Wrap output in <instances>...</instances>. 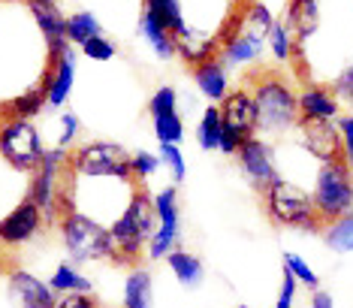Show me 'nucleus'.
I'll use <instances>...</instances> for the list:
<instances>
[{
    "mask_svg": "<svg viewBox=\"0 0 353 308\" xmlns=\"http://www.w3.org/2000/svg\"><path fill=\"white\" fill-rule=\"evenodd\" d=\"M242 85L251 91L256 106V131L266 139L278 142L296 133L299 127V85L287 70L278 67H260L245 70Z\"/></svg>",
    "mask_w": 353,
    "mask_h": 308,
    "instance_id": "1",
    "label": "nucleus"
},
{
    "mask_svg": "<svg viewBox=\"0 0 353 308\" xmlns=\"http://www.w3.org/2000/svg\"><path fill=\"white\" fill-rule=\"evenodd\" d=\"M157 230V212H154V200H151L148 188L142 184L136 191L133 202L127 206V212L109 227V239H112V263L118 266H136L145 254L151 236Z\"/></svg>",
    "mask_w": 353,
    "mask_h": 308,
    "instance_id": "2",
    "label": "nucleus"
},
{
    "mask_svg": "<svg viewBox=\"0 0 353 308\" xmlns=\"http://www.w3.org/2000/svg\"><path fill=\"white\" fill-rule=\"evenodd\" d=\"M263 209H266L269 221L281 230H296V233H323V221L317 218V209L311 202V191L302 188L299 182L281 175L260 193Z\"/></svg>",
    "mask_w": 353,
    "mask_h": 308,
    "instance_id": "3",
    "label": "nucleus"
},
{
    "mask_svg": "<svg viewBox=\"0 0 353 308\" xmlns=\"http://www.w3.org/2000/svg\"><path fill=\"white\" fill-rule=\"evenodd\" d=\"M308 191L323 227L344 215H353V169L344 160L320 164Z\"/></svg>",
    "mask_w": 353,
    "mask_h": 308,
    "instance_id": "4",
    "label": "nucleus"
},
{
    "mask_svg": "<svg viewBox=\"0 0 353 308\" xmlns=\"http://www.w3.org/2000/svg\"><path fill=\"white\" fill-rule=\"evenodd\" d=\"M58 233H61L63 251L70 254L73 266L112 260L109 230H106V227H100V224H94V221H88L85 215L67 212L61 218V224H58Z\"/></svg>",
    "mask_w": 353,
    "mask_h": 308,
    "instance_id": "5",
    "label": "nucleus"
},
{
    "mask_svg": "<svg viewBox=\"0 0 353 308\" xmlns=\"http://www.w3.org/2000/svg\"><path fill=\"white\" fill-rule=\"evenodd\" d=\"M43 154H46V142L34 121L0 115V157L6 164L12 169H19V173L30 175L39 166Z\"/></svg>",
    "mask_w": 353,
    "mask_h": 308,
    "instance_id": "6",
    "label": "nucleus"
},
{
    "mask_svg": "<svg viewBox=\"0 0 353 308\" xmlns=\"http://www.w3.org/2000/svg\"><path fill=\"white\" fill-rule=\"evenodd\" d=\"M221 109V121H223V136H221V154L227 157H236V151L251 139V136H260L256 131V106L254 97L245 85H236L232 91L218 103Z\"/></svg>",
    "mask_w": 353,
    "mask_h": 308,
    "instance_id": "7",
    "label": "nucleus"
},
{
    "mask_svg": "<svg viewBox=\"0 0 353 308\" xmlns=\"http://www.w3.org/2000/svg\"><path fill=\"white\" fill-rule=\"evenodd\" d=\"M154 200V212H157V230L151 236L145 257L151 263L166 260L181 242V202H179V188L166 184L157 193H151Z\"/></svg>",
    "mask_w": 353,
    "mask_h": 308,
    "instance_id": "8",
    "label": "nucleus"
},
{
    "mask_svg": "<svg viewBox=\"0 0 353 308\" xmlns=\"http://www.w3.org/2000/svg\"><path fill=\"white\" fill-rule=\"evenodd\" d=\"M236 166L245 175L256 193H263L275 178H281V164H278V145L266 139V136H251L242 148L236 151Z\"/></svg>",
    "mask_w": 353,
    "mask_h": 308,
    "instance_id": "9",
    "label": "nucleus"
},
{
    "mask_svg": "<svg viewBox=\"0 0 353 308\" xmlns=\"http://www.w3.org/2000/svg\"><path fill=\"white\" fill-rule=\"evenodd\" d=\"M130 157L133 154L118 142H88L82 148H76L70 154V166L82 175H124L133 178L130 169Z\"/></svg>",
    "mask_w": 353,
    "mask_h": 308,
    "instance_id": "10",
    "label": "nucleus"
},
{
    "mask_svg": "<svg viewBox=\"0 0 353 308\" xmlns=\"http://www.w3.org/2000/svg\"><path fill=\"white\" fill-rule=\"evenodd\" d=\"M293 142L314 157L317 164H329V160H344L341 136L335 121H314V124H299L293 133Z\"/></svg>",
    "mask_w": 353,
    "mask_h": 308,
    "instance_id": "11",
    "label": "nucleus"
},
{
    "mask_svg": "<svg viewBox=\"0 0 353 308\" xmlns=\"http://www.w3.org/2000/svg\"><path fill=\"white\" fill-rule=\"evenodd\" d=\"M296 100H299V124H314V121H339L341 118V103L339 97H335L332 85L329 82H305L299 85V94H296Z\"/></svg>",
    "mask_w": 353,
    "mask_h": 308,
    "instance_id": "12",
    "label": "nucleus"
},
{
    "mask_svg": "<svg viewBox=\"0 0 353 308\" xmlns=\"http://www.w3.org/2000/svg\"><path fill=\"white\" fill-rule=\"evenodd\" d=\"M43 227L46 224H43V212H39V206L30 197H25L10 215L0 218V245L3 248H19V245H25V242L34 239Z\"/></svg>",
    "mask_w": 353,
    "mask_h": 308,
    "instance_id": "13",
    "label": "nucleus"
},
{
    "mask_svg": "<svg viewBox=\"0 0 353 308\" xmlns=\"http://www.w3.org/2000/svg\"><path fill=\"white\" fill-rule=\"evenodd\" d=\"M281 15L293 28L296 43H299V55L323 30V0H287Z\"/></svg>",
    "mask_w": 353,
    "mask_h": 308,
    "instance_id": "14",
    "label": "nucleus"
},
{
    "mask_svg": "<svg viewBox=\"0 0 353 308\" xmlns=\"http://www.w3.org/2000/svg\"><path fill=\"white\" fill-rule=\"evenodd\" d=\"M76 73H79V61H76V52L73 46H67L63 52L54 58V67H52V79L46 85V109H63L73 94V85H76Z\"/></svg>",
    "mask_w": 353,
    "mask_h": 308,
    "instance_id": "15",
    "label": "nucleus"
},
{
    "mask_svg": "<svg viewBox=\"0 0 353 308\" xmlns=\"http://www.w3.org/2000/svg\"><path fill=\"white\" fill-rule=\"evenodd\" d=\"M190 76H194V85H196V94L203 97L205 103H218L232 91V82H230V70L221 58H208L196 67H190Z\"/></svg>",
    "mask_w": 353,
    "mask_h": 308,
    "instance_id": "16",
    "label": "nucleus"
},
{
    "mask_svg": "<svg viewBox=\"0 0 353 308\" xmlns=\"http://www.w3.org/2000/svg\"><path fill=\"white\" fill-rule=\"evenodd\" d=\"M10 285H12V293L19 299V308H54L58 305V293L39 281L34 272H25L19 266L10 269Z\"/></svg>",
    "mask_w": 353,
    "mask_h": 308,
    "instance_id": "17",
    "label": "nucleus"
},
{
    "mask_svg": "<svg viewBox=\"0 0 353 308\" xmlns=\"http://www.w3.org/2000/svg\"><path fill=\"white\" fill-rule=\"evenodd\" d=\"M139 37L151 46L154 58H160V61H175L179 58V46H175L172 30H166L148 10L139 12Z\"/></svg>",
    "mask_w": 353,
    "mask_h": 308,
    "instance_id": "18",
    "label": "nucleus"
},
{
    "mask_svg": "<svg viewBox=\"0 0 353 308\" xmlns=\"http://www.w3.org/2000/svg\"><path fill=\"white\" fill-rule=\"evenodd\" d=\"M175 46H179V61H184L188 67H196V64H203L208 58H218L221 52V39L212 34H203V30H188V34L175 39Z\"/></svg>",
    "mask_w": 353,
    "mask_h": 308,
    "instance_id": "19",
    "label": "nucleus"
},
{
    "mask_svg": "<svg viewBox=\"0 0 353 308\" xmlns=\"http://www.w3.org/2000/svg\"><path fill=\"white\" fill-rule=\"evenodd\" d=\"M121 308H154V278L145 266H133L127 272Z\"/></svg>",
    "mask_w": 353,
    "mask_h": 308,
    "instance_id": "20",
    "label": "nucleus"
},
{
    "mask_svg": "<svg viewBox=\"0 0 353 308\" xmlns=\"http://www.w3.org/2000/svg\"><path fill=\"white\" fill-rule=\"evenodd\" d=\"M266 55L272 61L278 64V67H290L296 61V55H299V43H296V34L293 28L284 21V15H278L275 28L269 30V39H266Z\"/></svg>",
    "mask_w": 353,
    "mask_h": 308,
    "instance_id": "21",
    "label": "nucleus"
},
{
    "mask_svg": "<svg viewBox=\"0 0 353 308\" xmlns=\"http://www.w3.org/2000/svg\"><path fill=\"white\" fill-rule=\"evenodd\" d=\"M163 263L170 266L172 278L179 281L184 290H196L205 281V266H203V260H199L196 254H190V251H184V248H175Z\"/></svg>",
    "mask_w": 353,
    "mask_h": 308,
    "instance_id": "22",
    "label": "nucleus"
},
{
    "mask_svg": "<svg viewBox=\"0 0 353 308\" xmlns=\"http://www.w3.org/2000/svg\"><path fill=\"white\" fill-rule=\"evenodd\" d=\"M46 285H49L58 296H63V293H94V281L79 272V266H73V263H58Z\"/></svg>",
    "mask_w": 353,
    "mask_h": 308,
    "instance_id": "23",
    "label": "nucleus"
},
{
    "mask_svg": "<svg viewBox=\"0 0 353 308\" xmlns=\"http://www.w3.org/2000/svg\"><path fill=\"white\" fill-rule=\"evenodd\" d=\"M142 10H148L166 30H172L175 39H179L181 34H188V21H184L181 0H142Z\"/></svg>",
    "mask_w": 353,
    "mask_h": 308,
    "instance_id": "24",
    "label": "nucleus"
},
{
    "mask_svg": "<svg viewBox=\"0 0 353 308\" xmlns=\"http://www.w3.org/2000/svg\"><path fill=\"white\" fill-rule=\"evenodd\" d=\"M43 109H46V88H30V91L12 97L10 103H3V106H0V115L3 118L34 121Z\"/></svg>",
    "mask_w": 353,
    "mask_h": 308,
    "instance_id": "25",
    "label": "nucleus"
},
{
    "mask_svg": "<svg viewBox=\"0 0 353 308\" xmlns=\"http://www.w3.org/2000/svg\"><path fill=\"white\" fill-rule=\"evenodd\" d=\"M221 136H223V121H221V109L214 103L199 112L196 121V142L203 151H218L221 148Z\"/></svg>",
    "mask_w": 353,
    "mask_h": 308,
    "instance_id": "26",
    "label": "nucleus"
},
{
    "mask_svg": "<svg viewBox=\"0 0 353 308\" xmlns=\"http://www.w3.org/2000/svg\"><path fill=\"white\" fill-rule=\"evenodd\" d=\"M320 239H323V245L332 251V254H341V257L353 254V215L329 221L323 227V233H320Z\"/></svg>",
    "mask_w": 353,
    "mask_h": 308,
    "instance_id": "27",
    "label": "nucleus"
},
{
    "mask_svg": "<svg viewBox=\"0 0 353 308\" xmlns=\"http://www.w3.org/2000/svg\"><path fill=\"white\" fill-rule=\"evenodd\" d=\"M100 34H103V24H100V19L94 12L79 10L73 15H67V43L70 46L82 48L88 39H94V37H100Z\"/></svg>",
    "mask_w": 353,
    "mask_h": 308,
    "instance_id": "28",
    "label": "nucleus"
},
{
    "mask_svg": "<svg viewBox=\"0 0 353 308\" xmlns=\"http://www.w3.org/2000/svg\"><path fill=\"white\" fill-rule=\"evenodd\" d=\"M151 131H154L160 145H179L184 139V133H188L184 118H181V109L157 112V115H151Z\"/></svg>",
    "mask_w": 353,
    "mask_h": 308,
    "instance_id": "29",
    "label": "nucleus"
},
{
    "mask_svg": "<svg viewBox=\"0 0 353 308\" xmlns=\"http://www.w3.org/2000/svg\"><path fill=\"white\" fill-rule=\"evenodd\" d=\"M79 133H82V121H79L76 112H58V115L52 118V142H49V148L73 151Z\"/></svg>",
    "mask_w": 353,
    "mask_h": 308,
    "instance_id": "30",
    "label": "nucleus"
},
{
    "mask_svg": "<svg viewBox=\"0 0 353 308\" xmlns=\"http://www.w3.org/2000/svg\"><path fill=\"white\" fill-rule=\"evenodd\" d=\"M284 272L293 275V281L305 290H317L320 287V275L311 269V263L305 260L302 254H296V251H284Z\"/></svg>",
    "mask_w": 353,
    "mask_h": 308,
    "instance_id": "31",
    "label": "nucleus"
},
{
    "mask_svg": "<svg viewBox=\"0 0 353 308\" xmlns=\"http://www.w3.org/2000/svg\"><path fill=\"white\" fill-rule=\"evenodd\" d=\"M157 157H160V164H163L166 173H170L172 184L179 188L184 178H188V160H184L181 145H160V148H157Z\"/></svg>",
    "mask_w": 353,
    "mask_h": 308,
    "instance_id": "32",
    "label": "nucleus"
},
{
    "mask_svg": "<svg viewBox=\"0 0 353 308\" xmlns=\"http://www.w3.org/2000/svg\"><path fill=\"white\" fill-rule=\"evenodd\" d=\"M130 169H133V178L139 184H148V178H154L160 169H163V164H160V157L154 151H136L130 157Z\"/></svg>",
    "mask_w": 353,
    "mask_h": 308,
    "instance_id": "33",
    "label": "nucleus"
},
{
    "mask_svg": "<svg viewBox=\"0 0 353 308\" xmlns=\"http://www.w3.org/2000/svg\"><path fill=\"white\" fill-rule=\"evenodd\" d=\"M329 85H332L335 97H339L341 109L353 112V61L344 64V67L339 70V76H332V82H329Z\"/></svg>",
    "mask_w": 353,
    "mask_h": 308,
    "instance_id": "34",
    "label": "nucleus"
},
{
    "mask_svg": "<svg viewBox=\"0 0 353 308\" xmlns=\"http://www.w3.org/2000/svg\"><path fill=\"white\" fill-rule=\"evenodd\" d=\"M172 109H181V97L172 85H160L148 100V115H157V112H172Z\"/></svg>",
    "mask_w": 353,
    "mask_h": 308,
    "instance_id": "35",
    "label": "nucleus"
},
{
    "mask_svg": "<svg viewBox=\"0 0 353 308\" xmlns=\"http://www.w3.org/2000/svg\"><path fill=\"white\" fill-rule=\"evenodd\" d=\"M82 55L85 58H91V61H100V64H106V61H112L118 55V46L112 43L109 37H94V39H88V43L82 46Z\"/></svg>",
    "mask_w": 353,
    "mask_h": 308,
    "instance_id": "36",
    "label": "nucleus"
},
{
    "mask_svg": "<svg viewBox=\"0 0 353 308\" xmlns=\"http://www.w3.org/2000/svg\"><path fill=\"white\" fill-rule=\"evenodd\" d=\"M341 136V148H344V164L353 169V112H341V118L335 121Z\"/></svg>",
    "mask_w": 353,
    "mask_h": 308,
    "instance_id": "37",
    "label": "nucleus"
},
{
    "mask_svg": "<svg viewBox=\"0 0 353 308\" xmlns=\"http://www.w3.org/2000/svg\"><path fill=\"white\" fill-rule=\"evenodd\" d=\"M296 290H299V285L293 281V275L281 272V290H278L275 308H296Z\"/></svg>",
    "mask_w": 353,
    "mask_h": 308,
    "instance_id": "38",
    "label": "nucleus"
},
{
    "mask_svg": "<svg viewBox=\"0 0 353 308\" xmlns=\"http://www.w3.org/2000/svg\"><path fill=\"white\" fill-rule=\"evenodd\" d=\"M54 308H100L94 293H63L58 296V305Z\"/></svg>",
    "mask_w": 353,
    "mask_h": 308,
    "instance_id": "39",
    "label": "nucleus"
},
{
    "mask_svg": "<svg viewBox=\"0 0 353 308\" xmlns=\"http://www.w3.org/2000/svg\"><path fill=\"white\" fill-rule=\"evenodd\" d=\"M308 308H335V296L329 293V290H311V302Z\"/></svg>",
    "mask_w": 353,
    "mask_h": 308,
    "instance_id": "40",
    "label": "nucleus"
},
{
    "mask_svg": "<svg viewBox=\"0 0 353 308\" xmlns=\"http://www.w3.org/2000/svg\"><path fill=\"white\" fill-rule=\"evenodd\" d=\"M236 308H251V305H245V302H242V305H236Z\"/></svg>",
    "mask_w": 353,
    "mask_h": 308,
    "instance_id": "41",
    "label": "nucleus"
},
{
    "mask_svg": "<svg viewBox=\"0 0 353 308\" xmlns=\"http://www.w3.org/2000/svg\"><path fill=\"white\" fill-rule=\"evenodd\" d=\"M236 3H239V6H242V3H245V0H236Z\"/></svg>",
    "mask_w": 353,
    "mask_h": 308,
    "instance_id": "42",
    "label": "nucleus"
}]
</instances>
